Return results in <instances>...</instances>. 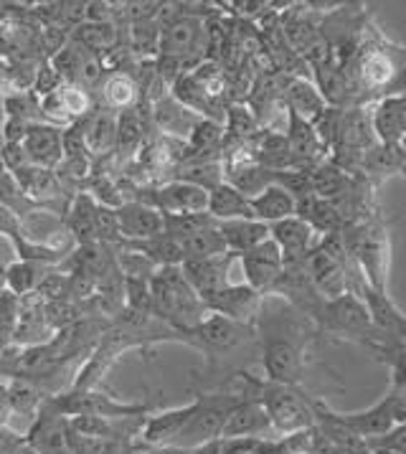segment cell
<instances>
[{"label":"cell","instance_id":"cell-27","mask_svg":"<svg viewBox=\"0 0 406 454\" xmlns=\"http://www.w3.org/2000/svg\"><path fill=\"white\" fill-rule=\"evenodd\" d=\"M125 249L129 252H137L145 259H150L158 270L160 267H181L183 264V252H181V244L176 239H170L163 231L158 237L148 239V241H132V244H125Z\"/></svg>","mask_w":406,"mask_h":454},{"label":"cell","instance_id":"cell-20","mask_svg":"<svg viewBox=\"0 0 406 454\" xmlns=\"http://www.w3.org/2000/svg\"><path fill=\"white\" fill-rule=\"evenodd\" d=\"M249 203H252V216L262 223H267V226L297 216V199L279 183L267 185L259 196L249 199Z\"/></svg>","mask_w":406,"mask_h":454},{"label":"cell","instance_id":"cell-15","mask_svg":"<svg viewBox=\"0 0 406 454\" xmlns=\"http://www.w3.org/2000/svg\"><path fill=\"white\" fill-rule=\"evenodd\" d=\"M84 128V143L87 153L94 163L107 160L114 155V143H117V112L107 107H94L92 114L82 120Z\"/></svg>","mask_w":406,"mask_h":454},{"label":"cell","instance_id":"cell-37","mask_svg":"<svg viewBox=\"0 0 406 454\" xmlns=\"http://www.w3.org/2000/svg\"><path fill=\"white\" fill-rule=\"evenodd\" d=\"M61 84H64V76L56 72L54 64H51L49 59H41L36 67V74H34L31 91L36 94L38 99H43V97H49V94H54V91L61 90Z\"/></svg>","mask_w":406,"mask_h":454},{"label":"cell","instance_id":"cell-8","mask_svg":"<svg viewBox=\"0 0 406 454\" xmlns=\"http://www.w3.org/2000/svg\"><path fill=\"white\" fill-rule=\"evenodd\" d=\"M137 200V199H135ZM143 203H150L166 216H183V214H206L208 211V191L188 181H166L155 188L150 199H140Z\"/></svg>","mask_w":406,"mask_h":454},{"label":"cell","instance_id":"cell-47","mask_svg":"<svg viewBox=\"0 0 406 454\" xmlns=\"http://www.w3.org/2000/svg\"><path fill=\"white\" fill-rule=\"evenodd\" d=\"M3 173H8V170H5V163H3V155H0V176H3Z\"/></svg>","mask_w":406,"mask_h":454},{"label":"cell","instance_id":"cell-49","mask_svg":"<svg viewBox=\"0 0 406 454\" xmlns=\"http://www.w3.org/2000/svg\"><path fill=\"white\" fill-rule=\"evenodd\" d=\"M3 391H5V386H3V383H0V394H3Z\"/></svg>","mask_w":406,"mask_h":454},{"label":"cell","instance_id":"cell-41","mask_svg":"<svg viewBox=\"0 0 406 454\" xmlns=\"http://www.w3.org/2000/svg\"><path fill=\"white\" fill-rule=\"evenodd\" d=\"M19 244L16 239L8 237V234H0V270H8L13 262H19Z\"/></svg>","mask_w":406,"mask_h":454},{"label":"cell","instance_id":"cell-3","mask_svg":"<svg viewBox=\"0 0 406 454\" xmlns=\"http://www.w3.org/2000/svg\"><path fill=\"white\" fill-rule=\"evenodd\" d=\"M150 315L173 333H185L199 325L208 309L181 267H160L150 277Z\"/></svg>","mask_w":406,"mask_h":454},{"label":"cell","instance_id":"cell-33","mask_svg":"<svg viewBox=\"0 0 406 454\" xmlns=\"http://www.w3.org/2000/svg\"><path fill=\"white\" fill-rule=\"evenodd\" d=\"M56 97H59L61 107H64V112L69 114V120H72V122H76V120H84L87 114H92V109H94L92 91H87L84 87H79V84L64 82V84H61V90L56 91Z\"/></svg>","mask_w":406,"mask_h":454},{"label":"cell","instance_id":"cell-17","mask_svg":"<svg viewBox=\"0 0 406 454\" xmlns=\"http://www.w3.org/2000/svg\"><path fill=\"white\" fill-rule=\"evenodd\" d=\"M199 114L183 107L173 94L160 97L158 102H152V122L155 128L163 132V137L178 140V143H188L193 128L199 125Z\"/></svg>","mask_w":406,"mask_h":454},{"label":"cell","instance_id":"cell-29","mask_svg":"<svg viewBox=\"0 0 406 454\" xmlns=\"http://www.w3.org/2000/svg\"><path fill=\"white\" fill-rule=\"evenodd\" d=\"M43 277H46V264L19 259L5 270V292H11L16 297H26L31 292H36L38 282Z\"/></svg>","mask_w":406,"mask_h":454},{"label":"cell","instance_id":"cell-21","mask_svg":"<svg viewBox=\"0 0 406 454\" xmlns=\"http://www.w3.org/2000/svg\"><path fill=\"white\" fill-rule=\"evenodd\" d=\"M219 231H222L223 244H226V252H231V254H246L269 239V226L257 221V218L222 221Z\"/></svg>","mask_w":406,"mask_h":454},{"label":"cell","instance_id":"cell-32","mask_svg":"<svg viewBox=\"0 0 406 454\" xmlns=\"http://www.w3.org/2000/svg\"><path fill=\"white\" fill-rule=\"evenodd\" d=\"M3 117H13V120H23L28 125L41 122V99L31 90H16L8 91L3 97Z\"/></svg>","mask_w":406,"mask_h":454},{"label":"cell","instance_id":"cell-44","mask_svg":"<svg viewBox=\"0 0 406 454\" xmlns=\"http://www.w3.org/2000/svg\"><path fill=\"white\" fill-rule=\"evenodd\" d=\"M13 90V64L5 59V56H0V91H8Z\"/></svg>","mask_w":406,"mask_h":454},{"label":"cell","instance_id":"cell-12","mask_svg":"<svg viewBox=\"0 0 406 454\" xmlns=\"http://www.w3.org/2000/svg\"><path fill=\"white\" fill-rule=\"evenodd\" d=\"M120 237L125 244L132 241H148L163 234V214L143 200H125L120 208H114Z\"/></svg>","mask_w":406,"mask_h":454},{"label":"cell","instance_id":"cell-6","mask_svg":"<svg viewBox=\"0 0 406 454\" xmlns=\"http://www.w3.org/2000/svg\"><path fill=\"white\" fill-rule=\"evenodd\" d=\"M54 414L64 419L74 417H102V419H129L145 417L150 411L148 403H125L110 394L97 388H72L66 394L49 396L43 401Z\"/></svg>","mask_w":406,"mask_h":454},{"label":"cell","instance_id":"cell-42","mask_svg":"<svg viewBox=\"0 0 406 454\" xmlns=\"http://www.w3.org/2000/svg\"><path fill=\"white\" fill-rule=\"evenodd\" d=\"M0 234H8L13 239L20 237V218L3 203H0Z\"/></svg>","mask_w":406,"mask_h":454},{"label":"cell","instance_id":"cell-45","mask_svg":"<svg viewBox=\"0 0 406 454\" xmlns=\"http://www.w3.org/2000/svg\"><path fill=\"white\" fill-rule=\"evenodd\" d=\"M191 454H222V439L211 442V444H203V447H196Z\"/></svg>","mask_w":406,"mask_h":454},{"label":"cell","instance_id":"cell-2","mask_svg":"<svg viewBox=\"0 0 406 454\" xmlns=\"http://www.w3.org/2000/svg\"><path fill=\"white\" fill-rule=\"evenodd\" d=\"M176 340L196 348L199 353H203L206 364L216 368L234 364L239 356H259L254 325H241L214 312H208L196 327L176 333Z\"/></svg>","mask_w":406,"mask_h":454},{"label":"cell","instance_id":"cell-46","mask_svg":"<svg viewBox=\"0 0 406 454\" xmlns=\"http://www.w3.org/2000/svg\"><path fill=\"white\" fill-rule=\"evenodd\" d=\"M3 292H5V270H0V297H3Z\"/></svg>","mask_w":406,"mask_h":454},{"label":"cell","instance_id":"cell-43","mask_svg":"<svg viewBox=\"0 0 406 454\" xmlns=\"http://www.w3.org/2000/svg\"><path fill=\"white\" fill-rule=\"evenodd\" d=\"M384 97H406V59H404V64L399 67L396 79L391 82V87H388ZM384 97H381V99H384Z\"/></svg>","mask_w":406,"mask_h":454},{"label":"cell","instance_id":"cell-13","mask_svg":"<svg viewBox=\"0 0 406 454\" xmlns=\"http://www.w3.org/2000/svg\"><path fill=\"white\" fill-rule=\"evenodd\" d=\"M244 436H249V439H277L272 432L267 411L262 409L257 399H249V396L239 399V403L229 411L222 439H244Z\"/></svg>","mask_w":406,"mask_h":454},{"label":"cell","instance_id":"cell-19","mask_svg":"<svg viewBox=\"0 0 406 454\" xmlns=\"http://www.w3.org/2000/svg\"><path fill=\"white\" fill-rule=\"evenodd\" d=\"M282 102H285L287 112H293L295 117L310 122V125H315L331 109V105L323 97V91L317 90V84L310 82V79H305V76H295V79L287 82L285 94H282Z\"/></svg>","mask_w":406,"mask_h":454},{"label":"cell","instance_id":"cell-18","mask_svg":"<svg viewBox=\"0 0 406 454\" xmlns=\"http://www.w3.org/2000/svg\"><path fill=\"white\" fill-rule=\"evenodd\" d=\"M13 176H16V181H19L26 199L31 200L34 208H51L54 211V200L66 196V188H64L61 178L56 176V170L28 165V168H23Z\"/></svg>","mask_w":406,"mask_h":454},{"label":"cell","instance_id":"cell-1","mask_svg":"<svg viewBox=\"0 0 406 454\" xmlns=\"http://www.w3.org/2000/svg\"><path fill=\"white\" fill-rule=\"evenodd\" d=\"M254 330L264 379L287 386H302L310 365V350L320 338L313 320L293 305H287L285 300L267 294Z\"/></svg>","mask_w":406,"mask_h":454},{"label":"cell","instance_id":"cell-35","mask_svg":"<svg viewBox=\"0 0 406 454\" xmlns=\"http://www.w3.org/2000/svg\"><path fill=\"white\" fill-rule=\"evenodd\" d=\"M208 223H214V218L208 214H183V216H166L163 214V231L170 239H176L178 244L191 239L193 234H199Z\"/></svg>","mask_w":406,"mask_h":454},{"label":"cell","instance_id":"cell-9","mask_svg":"<svg viewBox=\"0 0 406 454\" xmlns=\"http://www.w3.org/2000/svg\"><path fill=\"white\" fill-rule=\"evenodd\" d=\"M264 302V294L252 290L249 285H239V287H223V290L214 292L203 300V305L208 312L222 315L226 320H234L241 325H254L259 317V309Z\"/></svg>","mask_w":406,"mask_h":454},{"label":"cell","instance_id":"cell-40","mask_svg":"<svg viewBox=\"0 0 406 454\" xmlns=\"http://www.w3.org/2000/svg\"><path fill=\"white\" fill-rule=\"evenodd\" d=\"M28 122L23 120H13V117H3L0 122V137H3V145H13V143H23L26 135H28Z\"/></svg>","mask_w":406,"mask_h":454},{"label":"cell","instance_id":"cell-36","mask_svg":"<svg viewBox=\"0 0 406 454\" xmlns=\"http://www.w3.org/2000/svg\"><path fill=\"white\" fill-rule=\"evenodd\" d=\"M0 203L5 206V208H11L16 216H26L34 206H31V200L26 199V193H23V188L16 181V176L13 173H3L0 176Z\"/></svg>","mask_w":406,"mask_h":454},{"label":"cell","instance_id":"cell-39","mask_svg":"<svg viewBox=\"0 0 406 454\" xmlns=\"http://www.w3.org/2000/svg\"><path fill=\"white\" fill-rule=\"evenodd\" d=\"M0 155H3V163H5V170L8 173H19L23 168H28L31 160H28V153L23 143H13V145H0Z\"/></svg>","mask_w":406,"mask_h":454},{"label":"cell","instance_id":"cell-30","mask_svg":"<svg viewBox=\"0 0 406 454\" xmlns=\"http://www.w3.org/2000/svg\"><path fill=\"white\" fill-rule=\"evenodd\" d=\"M181 252H183V262H193V259H211V256L226 254V244H223L219 223H208L199 234L181 241Z\"/></svg>","mask_w":406,"mask_h":454},{"label":"cell","instance_id":"cell-24","mask_svg":"<svg viewBox=\"0 0 406 454\" xmlns=\"http://www.w3.org/2000/svg\"><path fill=\"white\" fill-rule=\"evenodd\" d=\"M99 94H102V107L112 112H128L137 107L140 99V84L125 72H110L105 74V79L99 82Z\"/></svg>","mask_w":406,"mask_h":454},{"label":"cell","instance_id":"cell-25","mask_svg":"<svg viewBox=\"0 0 406 454\" xmlns=\"http://www.w3.org/2000/svg\"><path fill=\"white\" fill-rule=\"evenodd\" d=\"M208 216L216 223L222 221H234V218H254L252 216V203L246 196H241L234 185L223 181L214 191H208Z\"/></svg>","mask_w":406,"mask_h":454},{"label":"cell","instance_id":"cell-22","mask_svg":"<svg viewBox=\"0 0 406 454\" xmlns=\"http://www.w3.org/2000/svg\"><path fill=\"white\" fill-rule=\"evenodd\" d=\"M64 221L76 247L97 244V203L87 191H79L76 196H72Z\"/></svg>","mask_w":406,"mask_h":454},{"label":"cell","instance_id":"cell-10","mask_svg":"<svg viewBox=\"0 0 406 454\" xmlns=\"http://www.w3.org/2000/svg\"><path fill=\"white\" fill-rule=\"evenodd\" d=\"M241 272H244V282L257 290L259 294H269L272 287L277 285L279 274L285 270V259L282 252L277 249V244L272 239H267L264 244H259L257 249L239 254Z\"/></svg>","mask_w":406,"mask_h":454},{"label":"cell","instance_id":"cell-14","mask_svg":"<svg viewBox=\"0 0 406 454\" xmlns=\"http://www.w3.org/2000/svg\"><path fill=\"white\" fill-rule=\"evenodd\" d=\"M193 411V401L178 406V409H168L160 414H152L145 417L143 427H140V442L148 447V450H163V447H173L176 439L183 432L185 421Z\"/></svg>","mask_w":406,"mask_h":454},{"label":"cell","instance_id":"cell-48","mask_svg":"<svg viewBox=\"0 0 406 454\" xmlns=\"http://www.w3.org/2000/svg\"><path fill=\"white\" fill-rule=\"evenodd\" d=\"M3 97H5V91H0V107H3Z\"/></svg>","mask_w":406,"mask_h":454},{"label":"cell","instance_id":"cell-28","mask_svg":"<svg viewBox=\"0 0 406 454\" xmlns=\"http://www.w3.org/2000/svg\"><path fill=\"white\" fill-rule=\"evenodd\" d=\"M69 38L76 41L79 46H84L87 51L102 56L107 51H114L117 28H114V23H79L76 28H72Z\"/></svg>","mask_w":406,"mask_h":454},{"label":"cell","instance_id":"cell-4","mask_svg":"<svg viewBox=\"0 0 406 454\" xmlns=\"http://www.w3.org/2000/svg\"><path fill=\"white\" fill-rule=\"evenodd\" d=\"M313 323L317 327V335L325 340L369 348L373 356L379 350V333L373 327L369 308L363 297H358L355 292H348L335 300H325L313 317Z\"/></svg>","mask_w":406,"mask_h":454},{"label":"cell","instance_id":"cell-11","mask_svg":"<svg viewBox=\"0 0 406 454\" xmlns=\"http://www.w3.org/2000/svg\"><path fill=\"white\" fill-rule=\"evenodd\" d=\"M269 239L277 244L285 264H302L320 241V237L313 231V226L300 216H290L272 223Z\"/></svg>","mask_w":406,"mask_h":454},{"label":"cell","instance_id":"cell-34","mask_svg":"<svg viewBox=\"0 0 406 454\" xmlns=\"http://www.w3.org/2000/svg\"><path fill=\"white\" fill-rule=\"evenodd\" d=\"M72 454H137V450L125 439H87L69 429Z\"/></svg>","mask_w":406,"mask_h":454},{"label":"cell","instance_id":"cell-26","mask_svg":"<svg viewBox=\"0 0 406 454\" xmlns=\"http://www.w3.org/2000/svg\"><path fill=\"white\" fill-rule=\"evenodd\" d=\"M145 143V120L137 109H128L117 114V143H114V158L135 160Z\"/></svg>","mask_w":406,"mask_h":454},{"label":"cell","instance_id":"cell-31","mask_svg":"<svg viewBox=\"0 0 406 454\" xmlns=\"http://www.w3.org/2000/svg\"><path fill=\"white\" fill-rule=\"evenodd\" d=\"M5 399L13 414H38L49 396L43 394L38 383L19 376L16 381H11V386H5Z\"/></svg>","mask_w":406,"mask_h":454},{"label":"cell","instance_id":"cell-5","mask_svg":"<svg viewBox=\"0 0 406 454\" xmlns=\"http://www.w3.org/2000/svg\"><path fill=\"white\" fill-rule=\"evenodd\" d=\"M239 399L231 391H214V394H199L193 399V411L185 421L183 432L176 439L173 447H181V450H196L203 444H211V442H219L223 434V424L229 419V411L239 403Z\"/></svg>","mask_w":406,"mask_h":454},{"label":"cell","instance_id":"cell-38","mask_svg":"<svg viewBox=\"0 0 406 454\" xmlns=\"http://www.w3.org/2000/svg\"><path fill=\"white\" fill-rule=\"evenodd\" d=\"M369 454H406V424L396 427L394 432L366 442Z\"/></svg>","mask_w":406,"mask_h":454},{"label":"cell","instance_id":"cell-23","mask_svg":"<svg viewBox=\"0 0 406 454\" xmlns=\"http://www.w3.org/2000/svg\"><path fill=\"white\" fill-rule=\"evenodd\" d=\"M297 216L308 221L313 226L317 237H331V234H340V229L346 226V221L340 216V211L332 206L331 200L317 199V196H302L297 200Z\"/></svg>","mask_w":406,"mask_h":454},{"label":"cell","instance_id":"cell-7","mask_svg":"<svg viewBox=\"0 0 406 454\" xmlns=\"http://www.w3.org/2000/svg\"><path fill=\"white\" fill-rule=\"evenodd\" d=\"M206 49H208V31L201 19L183 13V16H176L160 26L158 54L181 61L185 69H188V64L199 67L206 56Z\"/></svg>","mask_w":406,"mask_h":454},{"label":"cell","instance_id":"cell-16","mask_svg":"<svg viewBox=\"0 0 406 454\" xmlns=\"http://www.w3.org/2000/svg\"><path fill=\"white\" fill-rule=\"evenodd\" d=\"M23 147L28 153L31 165L56 170L64 160V129L46 125V122H36V125L28 128Z\"/></svg>","mask_w":406,"mask_h":454}]
</instances>
